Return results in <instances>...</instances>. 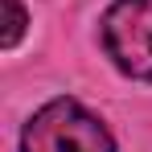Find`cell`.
<instances>
[{
    "mask_svg": "<svg viewBox=\"0 0 152 152\" xmlns=\"http://www.w3.org/2000/svg\"><path fill=\"white\" fill-rule=\"evenodd\" d=\"M21 33H25V8H21V0H4V37H0V45L12 50L21 41Z\"/></svg>",
    "mask_w": 152,
    "mask_h": 152,
    "instance_id": "3",
    "label": "cell"
},
{
    "mask_svg": "<svg viewBox=\"0 0 152 152\" xmlns=\"http://www.w3.org/2000/svg\"><path fill=\"white\" fill-rule=\"evenodd\" d=\"M21 148L25 152H115V140L103 127V119L91 115L82 103L53 99L25 124Z\"/></svg>",
    "mask_w": 152,
    "mask_h": 152,
    "instance_id": "1",
    "label": "cell"
},
{
    "mask_svg": "<svg viewBox=\"0 0 152 152\" xmlns=\"http://www.w3.org/2000/svg\"><path fill=\"white\" fill-rule=\"evenodd\" d=\"M103 50L124 74L152 82V0H115L107 8Z\"/></svg>",
    "mask_w": 152,
    "mask_h": 152,
    "instance_id": "2",
    "label": "cell"
}]
</instances>
